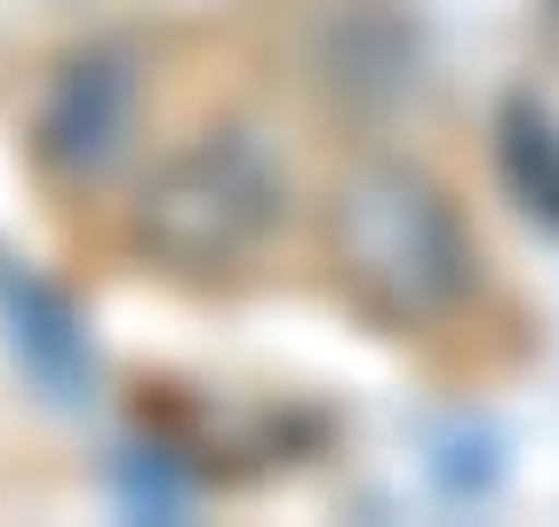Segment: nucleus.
Here are the masks:
<instances>
[{
    "mask_svg": "<svg viewBox=\"0 0 559 527\" xmlns=\"http://www.w3.org/2000/svg\"><path fill=\"white\" fill-rule=\"evenodd\" d=\"M336 264L384 320H440L464 296V232L408 168H360L336 192Z\"/></svg>",
    "mask_w": 559,
    "mask_h": 527,
    "instance_id": "1",
    "label": "nucleus"
},
{
    "mask_svg": "<svg viewBox=\"0 0 559 527\" xmlns=\"http://www.w3.org/2000/svg\"><path fill=\"white\" fill-rule=\"evenodd\" d=\"M129 120H136V81H129V72H120L112 57L72 64L64 81H57V96H48V120H40L48 160L105 168L120 153V136H129Z\"/></svg>",
    "mask_w": 559,
    "mask_h": 527,
    "instance_id": "3",
    "label": "nucleus"
},
{
    "mask_svg": "<svg viewBox=\"0 0 559 527\" xmlns=\"http://www.w3.org/2000/svg\"><path fill=\"white\" fill-rule=\"evenodd\" d=\"M280 216V168L257 136H200L168 153L136 192V240L176 272L240 264Z\"/></svg>",
    "mask_w": 559,
    "mask_h": 527,
    "instance_id": "2",
    "label": "nucleus"
}]
</instances>
